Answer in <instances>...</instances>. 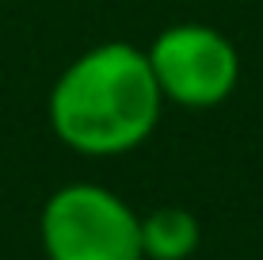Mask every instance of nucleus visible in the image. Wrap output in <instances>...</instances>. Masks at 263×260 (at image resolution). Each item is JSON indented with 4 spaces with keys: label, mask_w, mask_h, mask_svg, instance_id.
<instances>
[{
    "label": "nucleus",
    "mask_w": 263,
    "mask_h": 260,
    "mask_svg": "<svg viewBox=\"0 0 263 260\" xmlns=\"http://www.w3.org/2000/svg\"><path fill=\"white\" fill-rule=\"evenodd\" d=\"M39 245L46 260H145L141 214L119 192L92 180L50 192L39 211Z\"/></svg>",
    "instance_id": "obj_2"
},
{
    "label": "nucleus",
    "mask_w": 263,
    "mask_h": 260,
    "mask_svg": "<svg viewBox=\"0 0 263 260\" xmlns=\"http://www.w3.org/2000/svg\"><path fill=\"white\" fill-rule=\"evenodd\" d=\"M149 69L164 103L183 111H210L240 84V54L229 34L206 23H172L145 46Z\"/></svg>",
    "instance_id": "obj_3"
},
{
    "label": "nucleus",
    "mask_w": 263,
    "mask_h": 260,
    "mask_svg": "<svg viewBox=\"0 0 263 260\" xmlns=\"http://www.w3.org/2000/svg\"><path fill=\"white\" fill-rule=\"evenodd\" d=\"M50 130L80 157H122L153 138L164 96L141 46L99 42L72 58L50 88Z\"/></svg>",
    "instance_id": "obj_1"
},
{
    "label": "nucleus",
    "mask_w": 263,
    "mask_h": 260,
    "mask_svg": "<svg viewBox=\"0 0 263 260\" xmlns=\"http://www.w3.org/2000/svg\"><path fill=\"white\" fill-rule=\"evenodd\" d=\"M198 241H202V226L187 207H153L141 214V256L145 260H191Z\"/></svg>",
    "instance_id": "obj_4"
}]
</instances>
